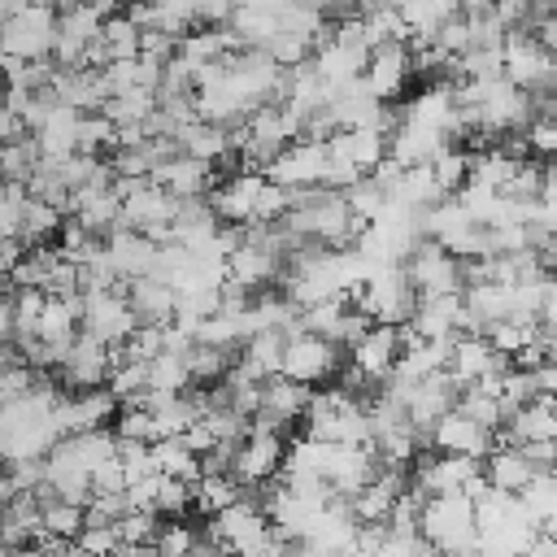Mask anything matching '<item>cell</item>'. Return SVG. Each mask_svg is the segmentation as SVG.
<instances>
[{"mask_svg": "<svg viewBox=\"0 0 557 557\" xmlns=\"http://www.w3.org/2000/svg\"><path fill=\"white\" fill-rule=\"evenodd\" d=\"M83 296V318H78V331L100 339L104 348H117L139 322L122 296V287H96V292H78Z\"/></svg>", "mask_w": 557, "mask_h": 557, "instance_id": "5b68a950", "label": "cell"}, {"mask_svg": "<svg viewBox=\"0 0 557 557\" xmlns=\"http://www.w3.org/2000/svg\"><path fill=\"white\" fill-rule=\"evenodd\" d=\"M518 505L527 509V518L535 527H544L553 513H557V474H535L522 492H518Z\"/></svg>", "mask_w": 557, "mask_h": 557, "instance_id": "e0dca14e", "label": "cell"}, {"mask_svg": "<svg viewBox=\"0 0 557 557\" xmlns=\"http://www.w3.org/2000/svg\"><path fill=\"white\" fill-rule=\"evenodd\" d=\"M109 374H113V348H104L100 339L78 331L70 352H65V361H61V370H57L61 392H96V387L109 383Z\"/></svg>", "mask_w": 557, "mask_h": 557, "instance_id": "52a82bcc", "label": "cell"}, {"mask_svg": "<svg viewBox=\"0 0 557 557\" xmlns=\"http://www.w3.org/2000/svg\"><path fill=\"white\" fill-rule=\"evenodd\" d=\"M205 535H209L218 548H226L231 557H239V553H257V548L274 535V527H270L265 509H261L252 496H244V500L226 505L222 513H213V522L205 527Z\"/></svg>", "mask_w": 557, "mask_h": 557, "instance_id": "3957f363", "label": "cell"}, {"mask_svg": "<svg viewBox=\"0 0 557 557\" xmlns=\"http://www.w3.org/2000/svg\"><path fill=\"white\" fill-rule=\"evenodd\" d=\"M148 448H152V466H157V474H165V479H178V483H196V479L205 474L200 457H196V453L183 444V435H165V440H152Z\"/></svg>", "mask_w": 557, "mask_h": 557, "instance_id": "2e32d148", "label": "cell"}, {"mask_svg": "<svg viewBox=\"0 0 557 557\" xmlns=\"http://www.w3.org/2000/svg\"><path fill=\"white\" fill-rule=\"evenodd\" d=\"M339 370H344V361H339V348L331 339L309 335V331H296L283 339V366H278L283 379H292L300 387H318V383L335 379Z\"/></svg>", "mask_w": 557, "mask_h": 557, "instance_id": "277c9868", "label": "cell"}, {"mask_svg": "<svg viewBox=\"0 0 557 557\" xmlns=\"http://www.w3.org/2000/svg\"><path fill=\"white\" fill-rule=\"evenodd\" d=\"M535 474H540V470L527 461V453H522L518 444H496V448L483 457V479H487V487H496V492L518 496Z\"/></svg>", "mask_w": 557, "mask_h": 557, "instance_id": "5bb4252c", "label": "cell"}, {"mask_svg": "<svg viewBox=\"0 0 557 557\" xmlns=\"http://www.w3.org/2000/svg\"><path fill=\"white\" fill-rule=\"evenodd\" d=\"M74 548L83 557H117L122 548V535L113 522H83V531L74 535Z\"/></svg>", "mask_w": 557, "mask_h": 557, "instance_id": "ffe728a7", "label": "cell"}, {"mask_svg": "<svg viewBox=\"0 0 557 557\" xmlns=\"http://www.w3.org/2000/svg\"><path fill=\"white\" fill-rule=\"evenodd\" d=\"M113 435L117 440H131V444H152L161 440L157 435V422L144 405H117V418H113Z\"/></svg>", "mask_w": 557, "mask_h": 557, "instance_id": "d6986e66", "label": "cell"}, {"mask_svg": "<svg viewBox=\"0 0 557 557\" xmlns=\"http://www.w3.org/2000/svg\"><path fill=\"white\" fill-rule=\"evenodd\" d=\"M400 348H405V331H400V326H379V322H374V326L348 348V370L361 374L370 387H383V379L392 374Z\"/></svg>", "mask_w": 557, "mask_h": 557, "instance_id": "ba28073f", "label": "cell"}, {"mask_svg": "<svg viewBox=\"0 0 557 557\" xmlns=\"http://www.w3.org/2000/svg\"><path fill=\"white\" fill-rule=\"evenodd\" d=\"M409 74H413V52H409V44H405V39H383V44L370 48L366 70H361V83H366V91H370L374 100H392V96L405 87Z\"/></svg>", "mask_w": 557, "mask_h": 557, "instance_id": "30bf717a", "label": "cell"}, {"mask_svg": "<svg viewBox=\"0 0 557 557\" xmlns=\"http://www.w3.org/2000/svg\"><path fill=\"white\" fill-rule=\"evenodd\" d=\"M540 531H548V535H557V513H553V518H548V522H544Z\"/></svg>", "mask_w": 557, "mask_h": 557, "instance_id": "7402d4cb", "label": "cell"}, {"mask_svg": "<svg viewBox=\"0 0 557 557\" xmlns=\"http://www.w3.org/2000/svg\"><path fill=\"white\" fill-rule=\"evenodd\" d=\"M309 392H313V387H300V383H292V379H283V374L265 379V383H261V396H257L252 422H257V426H270V431H287L296 418H305Z\"/></svg>", "mask_w": 557, "mask_h": 557, "instance_id": "8fae6325", "label": "cell"}, {"mask_svg": "<svg viewBox=\"0 0 557 557\" xmlns=\"http://www.w3.org/2000/svg\"><path fill=\"white\" fill-rule=\"evenodd\" d=\"M200 540H205V531H196L191 522H183V518H165V522L157 527L152 548H157L161 557H187V553H191Z\"/></svg>", "mask_w": 557, "mask_h": 557, "instance_id": "ac0fdd59", "label": "cell"}, {"mask_svg": "<svg viewBox=\"0 0 557 557\" xmlns=\"http://www.w3.org/2000/svg\"><path fill=\"white\" fill-rule=\"evenodd\" d=\"M57 44V13L52 4H22L0 22V52L13 61H44Z\"/></svg>", "mask_w": 557, "mask_h": 557, "instance_id": "7a4b0ae2", "label": "cell"}, {"mask_svg": "<svg viewBox=\"0 0 557 557\" xmlns=\"http://www.w3.org/2000/svg\"><path fill=\"white\" fill-rule=\"evenodd\" d=\"M283 453H287L283 431H270V426H257V422H252L248 435H244V444H239V453H235L231 474L244 483V492H248V487H265V483L278 479Z\"/></svg>", "mask_w": 557, "mask_h": 557, "instance_id": "8992f818", "label": "cell"}, {"mask_svg": "<svg viewBox=\"0 0 557 557\" xmlns=\"http://www.w3.org/2000/svg\"><path fill=\"white\" fill-rule=\"evenodd\" d=\"M248 492H244V483L231 474V470H205L196 483H191V509H200V513H222L226 505H235V500H244Z\"/></svg>", "mask_w": 557, "mask_h": 557, "instance_id": "9a60e30c", "label": "cell"}, {"mask_svg": "<svg viewBox=\"0 0 557 557\" xmlns=\"http://www.w3.org/2000/svg\"><path fill=\"white\" fill-rule=\"evenodd\" d=\"M157 527H161V518L152 509H131L117 522V535H122V544H152L157 540Z\"/></svg>", "mask_w": 557, "mask_h": 557, "instance_id": "44dd1931", "label": "cell"}, {"mask_svg": "<svg viewBox=\"0 0 557 557\" xmlns=\"http://www.w3.org/2000/svg\"><path fill=\"white\" fill-rule=\"evenodd\" d=\"M426 444H431L435 453H457V457H474V461H483V457L496 448V431L479 426L474 418H466V413L453 405L448 413H440V418L431 422Z\"/></svg>", "mask_w": 557, "mask_h": 557, "instance_id": "9c48e42d", "label": "cell"}, {"mask_svg": "<svg viewBox=\"0 0 557 557\" xmlns=\"http://www.w3.org/2000/svg\"><path fill=\"white\" fill-rule=\"evenodd\" d=\"M418 531L422 540L440 553V557H461L479 544V527H474V500L470 496H431L418 509Z\"/></svg>", "mask_w": 557, "mask_h": 557, "instance_id": "6da1fadb", "label": "cell"}, {"mask_svg": "<svg viewBox=\"0 0 557 557\" xmlns=\"http://www.w3.org/2000/svg\"><path fill=\"white\" fill-rule=\"evenodd\" d=\"M122 296H126V305H131V313H135L139 326H165V322H174V305H178V296H174L170 283L144 274V278L122 283Z\"/></svg>", "mask_w": 557, "mask_h": 557, "instance_id": "4fadbf2b", "label": "cell"}, {"mask_svg": "<svg viewBox=\"0 0 557 557\" xmlns=\"http://www.w3.org/2000/svg\"><path fill=\"white\" fill-rule=\"evenodd\" d=\"M152 183H157L161 191H170L174 200H200L205 191H213V165L174 152L170 161H161V165L152 170Z\"/></svg>", "mask_w": 557, "mask_h": 557, "instance_id": "7c38bea8", "label": "cell"}]
</instances>
